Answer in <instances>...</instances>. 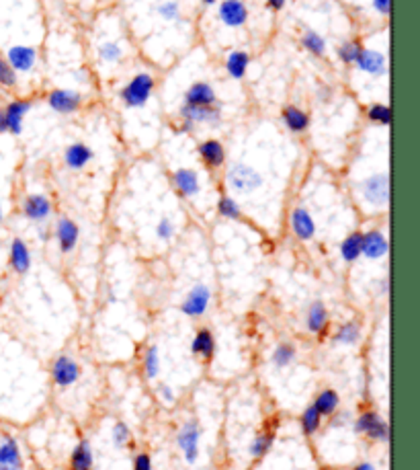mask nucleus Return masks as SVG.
I'll use <instances>...</instances> for the list:
<instances>
[{
    "label": "nucleus",
    "instance_id": "nucleus-13",
    "mask_svg": "<svg viewBox=\"0 0 420 470\" xmlns=\"http://www.w3.org/2000/svg\"><path fill=\"white\" fill-rule=\"evenodd\" d=\"M289 228H291L293 236L298 240H302V242H310L316 236V230H318L314 216L310 214V210H305L302 206L293 208V212L289 214Z\"/></svg>",
    "mask_w": 420,
    "mask_h": 470
},
{
    "label": "nucleus",
    "instance_id": "nucleus-39",
    "mask_svg": "<svg viewBox=\"0 0 420 470\" xmlns=\"http://www.w3.org/2000/svg\"><path fill=\"white\" fill-rule=\"evenodd\" d=\"M365 116L369 121H374L377 125H383V128H388L392 123V109L386 103H371L365 109Z\"/></svg>",
    "mask_w": 420,
    "mask_h": 470
},
{
    "label": "nucleus",
    "instance_id": "nucleus-20",
    "mask_svg": "<svg viewBox=\"0 0 420 470\" xmlns=\"http://www.w3.org/2000/svg\"><path fill=\"white\" fill-rule=\"evenodd\" d=\"M0 470H23L21 446L11 433H4L0 440Z\"/></svg>",
    "mask_w": 420,
    "mask_h": 470
},
{
    "label": "nucleus",
    "instance_id": "nucleus-29",
    "mask_svg": "<svg viewBox=\"0 0 420 470\" xmlns=\"http://www.w3.org/2000/svg\"><path fill=\"white\" fill-rule=\"evenodd\" d=\"M359 341H361V323L359 321L343 323L332 335V343L334 345H343V347H352Z\"/></svg>",
    "mask_w": 420,
    "mask_h": 470
},
{
    "label": "nucleus",
    "instance_id": "nucleus-4",
    "mask_svg": "<svg viewBox=\"0 0 420 470\" xmlns=\"http://www.w3.org/2000/svg\"><path fill=\"white\" fill-rule=\"evenodd\" d=\"M181 116V132H193L197 125H211L217 128L222 123V109L217 107H195V105H185L179 109Z\"/></svg>",
    "mask_w": 420,
    "mask_h": 470
},
{
    "label": "nucleus",
    "instance_id": "nucleus-17",
    "mask_svg": "<svg viewBox=\"0 0 420 470\" xmlns=\"http://www.w3.org/2000/svg\"><path fill=\"white\" fill-rule=\"evenodd\" d=\"M217 17L230 29L244 27L248 21V6L244 4V0H224L217 6Z\"/></svg>",
    "mask_w": 420,
    "mask_h": 470
},
{
    "label": "nucleus",
    "instance_id": "nucleus-50",
    "mask_svg": "<svg viewBox=\"0 0 420 470\" xmlns=\"http://www.w3.org/2000/svg\"><path fill=\"white\" fill-rule=\"evenodd\" d=\"M379 294H381V296L390 294V280H388V278H381V282H379Z\"/></svg>",
    "mask_w": 420,
    "mask_h": 470
},
{
    "label": "nucleus",
    "instance_id": "nucleus-45",
    "mask_svg": "<svg viewBox=\"0 0 420 470\" xmlns=\"http://www.w3.org/2000/svg\"><path fill=\"white\" fill-rule=\"evenodd\" d=\"M156 395H158V399L166 402V404H172V402L177 400L174 388H172L168 382H158V384H156Z\"/></svg>",
    "mask_w": 420,
    "mask_h": 470
},
{
    "label": "nucleus",
    "instance_id": "nucleus-1",
    "mask_svg": "<svg viewBox=\"0 0 420 470\" xmlns=\"http://www.w3.org/2000/svg\"><path fill=\"white\" fill-rule=\"evenodd\" d=\"M154 89H156L154 76L150 72H138L117 94L125 109H141L152 99Z\"/></svg>",
    "mask_w": 420,
    "mask_h": 470
},
{
    "label": "nucleus",
    "instance_id": "nucleus-5",
    "mask_svg": "<svg viewBox=\"0 0 420 470\" xmlns=\"http://www.w3.org/2000/svg\"><path fill=\"white\" fill-rule=\"evenodd\" d=\"M82 376V368L80 364L72 357V355H58L51 366H49V378L58 388H70Z\"/></svg>",
    "mask_w": 420,
    "mask_h": 470
},
{
    "label": "nucleus",
    "instance_id": "nucleus-35",
    "mask_svg": "<svg viewBox=\"0 0 420 470\" xmlns=\"http://www.w3.org/2000/svg\"><path fill=\"white\" fill-rule=\"evenodd\" d=\"M322 415L310 404V407H305L304 411H302V415H300V427H302V433L304 435H314V433H318L320 431V427H322Z\"/></svg>",
    "mask_w": 420,
    "mask_h": 470
},
{
    "label": "nucleus",
    "instance_id": "nucleus-53",
    "mask_svg": "<svg viewBox=\"0 0 420 470\" xmlns=\"http://www.w3.org/2000/svg\"><path fill=\"white\" fill-rule=\"evenodd\" d=\"M6 132V121H4V111L0 109V134Z\"/></svg>",
    "mask_w": 420,
    "mask_h": 470
},
{
    "label": "nucleus",
    "instance_id": "nucleus-48",
    "mask_svg": "<svg viewBox=\"0 0 420 470\" xmlns=\"http://www.w3.org/2000/svg\"><path fill=\"white\" fill-rule=\"evenodd\" d=\"M374 11L381 17H388L392 11V0H374Z\"/></svg>",
    "mask_w": 420,
    "mask_h": 470
},
{
    "label": "nucleus",
    "instance_id": "nucleus-32",
    "mask_svg": "<svg viewBox=\"0 0 420 470\" xmlns=\"http://www.w3.org/2000/svg\"><path fill=\"white\" fill-rule=\"evenodd\" d=\"M300 44L304 49H307L312 56H316V58H324L328 51V42L326 37H322L318 31H314V29H305L304 33H302V39H300Z\"/></svg>",
    "mask_w": 420,
    "mask_h": 470
},
{
    "label": "nucleus",
    "instance_id": "nucleus-11",
    "mask_svg": "<svg viewBox=\"0 0 420 470\" xmlns=\"http://www.w3.org/2000/svg\"><path fill=\"white\" fill-rule=\"evenodd\" d=\"M170 179H172V185L177 189V193L185 199H193L201 193V177H199L197 171H193L189 166L177 168L170 175Z\"/></svg>",
    "mask_w": 420,
    "mask_h": 470
},
{
    "label": "nucleus",
    "instance_id": "nucleus-22",
    "mask_svg": "<svg viewBox=\"0 0 420 470\" xmlns=\"http://www.w3.org/2000/svg\"><path fill=\"white\" fill-rule=\"evenodd\" d=\"M328 325H330V314H328L326 304L322 300L312 302L305 314V329L322 339L326 335Z\"/></svg>",
    "mask_w": 420,
    "mask_h": 470
},
{
    "label": "nucleus",
    "instance_id": "nucleus-7",
    "mask_svg": "<svg viewBox=\"0 0 420 470\" xmlns=\"http://www.w3.org/2000/svg\"><path fill=\"white\" fill-rule=\"evenodd\" d=\"M199 442H201V427L195 419H191L177 433V446L183 452L187 464H195L199 460Z\"/></svg>",
    "mask_w": 420,
    "mask_h": 470
},
{
    "label": "nucleus",
    "instance_id": "nucleus-51",
    "mask_svg": "<svg viewBox=\"0 0 420 470\" xmlns=\"http://www.w3.org/2000/svg\"><path fill=\"white\" fill-rule=\"evenodd\" d=\"M352 470H375V466L371 462H359V464H355Z\"/></svg>",
    "mask_w": 420,
    "mask_h": 470
},
{
    "label": "nucleus",
    "instance_id": "nucleus-12",
    "mask_svg": "<svg viewBox=\"0 0 420 470\" xmlns=\"http://www.w3.org/2000/svg\"><path fill=\"white\" fill-rule=\"evenodd\" d=\"M6 62L13 66V70L21 72V74H29L33 72L35 64H37V47L33 46H11L6 49Z\"/></svg>",
    "mask_w": 420,
    "mask_h": 470
},
{
    "label": "nucleus",
    "instance_id": "nucleus-52",
    "mask_svg": "<svg viewBox=\"0 0 420 470\" xmlns=\"http://www.w3.org/2000/svg\"><path fill=\"white\" fill-rule=\"evenodd\" d=\"M37 236H39V240H44V242H47L49 238H51V233L49 230H44V228H39V233H37Z\"/></svg>",
    "mask_w": 420,
    "mask_h": 470
},
{
    "label": "nucleus",
    "instance_id": "nucleus-9",
    "mask_svg": "<svg viewBox=\"0 0 420 470\" xmlns=\"http://www.w3.org/2000/svg\"><path fill=\"white\" fill-rule=\"evenodd\" d=\"M84 103L82 93L74 91V89H53L47 94V105L51 111L60 113V116H70L76 113Z\"/></svg>",
    "mask_w": 420,
    "mask_h": 470
},
{
    "label": "nucleus",
    "instance_id": "nucleus-6",
    "mask_svg": "<svg viewBox=\"0 0 420 470\" xmlns=\"http://www.w3.org/2000/svg\"><path fill=\"white\" fill-rule=\"evenodd\" d=\"M352 429H355V433H363V435H367L369 440L379 442V444L390 442V427L381 419V415H379L377 411H371V409H369V411H363V413L355 419Z\"/></svg>",
    "mask_w": 420,
    "mask_h": 470
},
{
    "label": "nucleus",
    "instance_id": "nucleus-24",
    "mask_svg": "<svg viewBox=\"0 0 420 470\" xmlns=\"http://www.w3.org/2000/svg\"><path fill=\"white\" fill-rule=\"evenodd\" d=\"M93 159V148H89L84 142H74V144H70V146L64 150V165H66L68 171H74V173L87 168Z\"/></svg>",
    "mask_w": 420,
    "mask_h": 470
},
{
    "label": "nucleus",
    "instance_id": "nucleus-43",
    "mask_svg": "<svg viewBox=\"0 0 420 470\" xmlns=\"http://www.w3.org/2000/svg\"><path fill=\"white\" fill-rule=\"evenodd\" d=\"M19 85V76L13 70V66L6 62L4 56H0V87L2 89H15Z\"/></svg>",
    "mask_w": 420,
    "mask_h": 470
},
{
    "label": "nucleus",
    "instance_id": "nucleus-49",
    "mask_svg": "<svg viewBox=\"0 0 420 470\" xmlns=\"http://www.w3.org/2000/svg\"><path fill=\"white\" fill-rule=\"evenodd\" d=\"M285 4H287V0H267V6L273 11V13H279L285 8Z\"/></svg>",
    "mask_w": 420,
    "mask_h": 470
},
{
    "label": "nucleus",
    "instance_id": "nucleus-10",
    "mask_svg": "<svg viewBox=\"0 0 420 470\" xmlns=\"http://www.w3.org/2000/svg\"><path fill=\"white\" fill-rule=\"evenodd\" d=\"M51 212H53V204L46 193H29L21 202V214L29 222L42 224L51 216Z\"/></svg>",
    "mask_w": 420,
    "mask_h": 470
},
{
    "label": "nucleus",
    "instance_id": "nucleus-40",
    "mask_svg": "<svg viewBox=\"0 0 420 470\" xmlns=\"http://www.w3.org/2000/svg\"><path fill=\"white\" fill-rule=\"evenodd\" d=\"M215 208H217V214L226 220H242V210H240L238 202L230 195H219Z\"/></svg>",
    "mask_w": 420,
    "mask_h": 470
},
{
    "label": "nucleus",
    "instance_id": "nucleus-21",
    "mask_svg": "<svg viewBox=\"0 0 420 470\" xmlns=\"http://www.w3.org/2000/svg\"><path fill=\"white\" fill-rule=\"evenodd\" d=\"M8 265L17 276H27L31 271L33 265V257H31V249L27 247L23 238H15L11 242L8 249Z\"/></svg>",
    "mask_w": 420,
    "mask_h": 470
},
{
    "label": "nucleus",
    "instance_id": "nucleus-2",
    "mask_svg": "<svg viewBox=\"0 0 420 470\" xmlns=\"http://www.w3.org/2000/svg\"><path fill=\"white\" fill-rule=\"evenodd\" d=\"M226 183L236 195H250L265 185L262 175L246 163H234L226 171Z\"/></svg>",
    "mask_w": 420,
    "mask_h": 470
},
{
    "label": "nucleus",
    "instance_id": "nucleus-15",
    "mask_svg": "<svg viewBox=\"0 0 420 470\" xmlns=\"http://www.w3.org/2000/svg\"><path fill=\"white\" fill-rule=\"evenodd\" d=\"M33 103L29 99H15L11 101L2 111H4V121H6V132H11L13 136H21L23 134V121L27 113L31 111Z\"/></svg>",
    "mask_w": 420,
    "mask_h": 470
},
{
    "label": "nucleus",
    "instance_id": "nucleus-8",
    "mask_svg": "<svg viewBox=\"0 0 420 470\" xmlns=\"http://www.w3.org/2000/svg\"><path fill=\"white\" fill-rule=\"evenodd\" d=\"M211 304V287L205 283H197L187 292L185 300L181 302V312L189 319H199L208 312Z\"/></svg>",
    "mask_w": 420,
    "mask_h": 470
},
{
    "label": "nucleus",
    "instance_id": "nucleus-46",
    "mask_svg": "<svg viewBox=\"0 0 420 470\" xmlns=\"http://www.w3.org/2000/svg\"><path fill=\"white\" fill-rule=\"evenodd\" d=\"M134 470H154L152 469V456L148 452H138L134 456Z\"/></svg>",
    "mask_w": 420,
    "mask_h": 470
},
{
    "label": "nucleus",
    "instance_id": "nucleus-36",
    "mask_svg": "<svg viewBox=\"0 0 420 470\" xmlns=\"http://www.w3.org/2000/svg\"><path fill=\"white\" fill-rule=\"evenodd\" d=\"M275 444V431H265V433H258L257 438L248 444V454L255 458V460H260L269 454V450Z\"/></svg>",
    "mask_w": 420,
    "mask_h": 470
},
{
    "label": "nucleus",
    "instance_id": "nucleus-25",
    "mask_svg": "<svg viewBox=\"0 0 420 470\" xmlns=\"http://www.w3.org/2000/svg\"><path fill=\"white\" fill-rule=\"evenodd\" d=\"M215 347H217L215 337H213V333L208 327L197 330L193 341H191V353L195 357H199L201 361H211L213 355H215Z\"/></svg>",
    "mask_w": 420,
    "mask_h": 470
},
{
    "label": "nucleus",
    "instance_id": "nucleus-18",
    "mask_svg": "<svg viewBox=\"0 0 420 470\" xmlns=\"http://www.w3.org/2000/svg\"><path fill=\"white\" fill-rule=\"evenodd\" d=\"M185 105H195V107H217L219 99L213 89V85L208 80H197L185 91Z\"/></svg>",
    "mask_w": 420,
    "mask_h": 470
},
{
    "label": "nucleus",
    "instance_id": "nucleus-30",
    "mask_svg": "<svg viewBox=\"0 0 420 470\" xmlns=\"http://www.w3.org/2000/svg\"><path fill=\"white\" fill-rule=\"evenodd\" d=\"M250 66V54L244 49H234L226 58V70L234 80H242Z\"/></svg>",
    "mask_w": 420,
    "mask_h": 470
},
{
    "label": "nucleus",
    "instance_id": "nucleus-19",
    "mask_svg": "<svg viewBox=\"0 0 420 470\" xmlns=\"http://www.w3.org/2000/svg\"><path fill=\"white\" fill-rule=\"evenodd\" d=\"M390 251V245H388V238L381 230L371 228L367 233H363V240H361V257H365L367 261H379L388 255Z\"/></svg>",
    "mask_w": 420,
    "mask_h": 470
},
{
    "label": "nucleus",
    "instance_id": "nucleus-3",
    "mask_svg": "<svg viewBox=\"0 0 420 470\" xmlns=\"http://www.w3.org/2000/svg\"><path fill=\"white\" fill-rule=\"evenodd\" d=\"M359 197L371 208H386L390 202V179L388 173H375L357 183Z\"/></svg>",
    "mask_w": 420,
    "mask_h": 470
},
{
    "label": "nucleus",
    "instance_id": "nucleus-42",
    "mask_svg": "<svg viewBox=\"0 0 420 470\" xmlns=\"http://www.w3.org/2000/svg\"><path fill=\"white\" fill-rule=\"evenodd\" d=\"M111 440L119 450H125L127 446H132V429L125 421H117L111 429Z\"/></svg>",
    "mask_w": 420,
    "mask_h": 470
},
{
    "label": "nucleus",
    "instance_id": "nucleus-37",
    "mask_svg": "<svg viewBox=\"0 0 420 470\" xmlns=\"http://www.w3.org/2000/svg\"><path fill=\"white\" fill-rule=\"evenodd\" d=\"M141 366H144V374L148 380H156L160 374V352H158V345H150L146 353H144V359H141Z\"/></svg>",
    "mask_w": 420,
    "mask_h": 470
},
{
    "label": "nucleus",
    "instance_id": "nucleus-55",
    "mask_svg": "<svg viewBox=\"0 0 420 470\" xmlns=\"http://www.w3.org/2000/svg\"><path fill=\"white\" fill-rule=\"evenodd\" d=\"M2 220H4V212H2V206H0V224H2Z\"/></svg>",
    "mask_w": 420,
    "mask_h": 470
},
{
    "label": "nucleus",
    "instance_id": "nucleus-27",
    "mask_svg": "<svg viewBox=\"0 0 420 470\" xmlns=\"http://www.w3.org/2000/svg\"><path fill=\"white\" fill-rule=\"evenodd\" d=\"M281 119H283V125H285L289 132H293V134H304L305 130L310 128V116L305 113L304 109H300V107H295V105L283 107Z\"/></svg>",
    "mask_w": 420,
    "mask_h": 470
},
{
    "label": "nucleus",
    "instance_id": "nucleus-31",
    "mask_svg": "<svg viewBox=\"0 0 420 470\" xmlns=\"http://www.w3.org/2000/svg\"><path fill=\"white\" fill-rule=\"evenodd\" d=\"M96 58L105 66H115L123 60V47L115 39H105L96 47Z\"/></svg>",
    "mask_w": 420,
    "mask_h": 470
},
{
    "label": "nucleus",
    "instance_id": "nucleus-44",
    "mask_svg": "<svg viewBox=\"0 0 420 470\" xmlns=\"http://www.w3.org/2000/svg\"><path fill=\"white\" fill-rule=\"evenodd\" d=\"M154 233H156V238H158V240H163V242L172 240V236H174V233H177V226H174L172 218L163 216V218L158 220V224H156Z\"/></svg>",
    "mask_w": 420,
    "mask_h": 470
},
{
    "label": "nucleus",
    "instance_id": "nucleus-23",
    "mask_svg": "<svg viewBox=\"0 0 420 470\" xmlns=\"http://www.w3.org/2000/svg\"><path fill=\"white\" fill-rule=\"evenodd\" d=\"M197 154H199L201 163L208 166V168H211V171L222 168L224 163H226V148H224L222 142L215 140V138L199 142V146H197Z\"/></svg>",
    "mask_w": 420,
    "mask_h": 470
},
{
    "label": "nucleus",
    "instance_id": "nucleus-41",
    "mask_svg": "<svg viewBox=\"0 0 420 470\" xmlns=\"http://www.w3.org/2000/svg\"><path fill=\"white\" fill-rule=\"evenodd\" d=\"M363 46L359 42H345L336 47V58L345 64V66H355L359 54H361Z\"/></svg>",
    "mask_w": 420,
    "mask_h": 470
},
{
    "label": "nucleus",
    "instance_id": "nucleus-28",
    "mask_svg": "<svg viewBox=\"0 0 420 470\" xmlns=\"http://www.w3.org/2000/svg\"><path fill=\"white\" fill-rule=\"evenodd\" d=\"M312 407L322 415V417H332L338 409H341V397L334 388H322L316 399L312 402Z\"/></svg>",
    "mask_w": 420,
    "mask_h": 470
},
{
    "label": "nucleus",
    "instance_id": "nucleus-14",
    "mask_svg": "<svg viewBox=\"0 0 420 470\" xmlns=\"http://www.w3.org/2000/svg\"><path fill=\"white\" fill-rule=\"evenodd\" d=\"M355 68L367 76L379 78V76H386V72H388V60L381 51L371 49V47H363L355 62Z\"/></svg>",
    "mask_w": 420,
    "mask_h": 470
},
{
    "label": "nucleus",
    "instance_id": "nucleus-34",
    "mask_svg": "<svg viewBox=\"0 0 420 470\" xmlns=\"http://www.w3.org/2000/svg\"><path fill=\"white\" fill-rule=\"evenodd\" d=\"M295 357H298V347L293 345V343H279L273 353H271V364H273V368H277V370H285V368H289L293 361H295Z\"/></svg>",
    "mask_w": 420,
    "mask_h": 470
},
{
    "label": "nucleus",
    "instance_id": "nucleus-16",
    "mask_svg": "<svg viewBox=\"0 0 420 470\" xmlns=\"http://www.w3.org/2000/svg\"><path fill=\"white\" fill-rule=\"evenodd\" d=\"M53 236H56V242L62 253H72L80 240V226L72 218L62 216L53 226Z\"/></svg>",
    "mask_w": 420,
    "mask_h": 470
},
{
    "label": "nucleus",
    "instance_id": "nucleus-54",
    "mask_svg": "<svg viewBox=\"0 0 420 470\" xmlns=\"http://www.w3.org/2000/svg\"><path fill=\"white\" fill-rule=\"evenodd\" d=\"M201 2H203V4H205V6H211V4H215V2H217V0H201Z\"/></svg>",
    "mask_w": 420,
    "mask_h": 470
},
{
    "label": "nucleus",
    "instance_id": "nucleus-26",
    "mask_svg": "<svg viewBox=\"0 0 420 470\" xmlns=\"http://www.w3.org/2000/svg\"><path fill=\"white\" fill-rule=\"evenodd\" d=\"M68 466L70 470H93L94 469V454L93 446L89 440H80L70 454V460H68Z\"/></svg>",
    "mask_w": 420,
    "mask_h": 470
},
{
    "label": "nucleus",
    "instance_id": "nucleus-38",
    "mask_svg": "<svg viewBox=\"0 0 420 470\" xmlns=\"http://www.w3.org/2000/svg\"><path fill=\"white\" fill-rule=\"evenodd\" d=\"M156 15L166 23H179L183 19V8L179 0H160L156 4Z\"/></svg>",
    "mask_w": 420,
    "mask_h": 470
},
{
    "label": "nucleus",
    "instance_id": "nucleus-47",
    "mask_svg": "<svg viewBox=\"0 0 420 470\" xmlns=\"http://www.w3.org/2000/svg\"><path fill=\"white\" fill-rule=\"evenodd\" d=\"M330 419H332V421H330L332 429H343L345 425L350 423V413L349 411H336Z\"/></svg>",
    "mask_w": 420,
    "mask_h": 470
},
{
    "label": "nucleus",
    "instance_id": "nucleus-33",
    "mask_svg": "<svg viewBox=\"0 0 420 470\" xmlns=\"http://www.w3.org/2000/svg\"><path fill=\"white\" fill-rule=\"evenodd\" d=\"M361 240H363V233L355 230L341 242V257L345 263L352 265L361 259Z\"/></svg>",
    "mask_w": 420,
    "mask_h": 470
}]
</instances>
